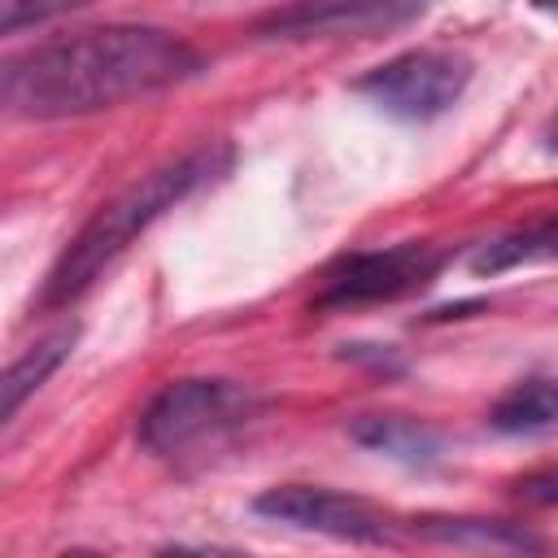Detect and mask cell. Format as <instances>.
Listing matches in <instances>:
<instances>
[{"instance_id": "cell-1", "label": "cell", "mask_w": 558, "mask_h": 558, "mask_svg": "<svg viewBox=\"0 0 558 558\" xmlns=\"http://www.w3.org/2000/svg\"><path fill=\"white\" fill-rule=\"evenodd\" d=\"M205 70V57L161 26H87L44 39L0 70V100L13 118H83L140 96L179 87Z\"/></svg>"}, {"instance_id": "cell-2", "label": "cell", "mask_w": 558, "mask_h": 558, "mask_svg": "<svg viewBox=\"0 0 558 558\" xmlns=\"http://www.w3.org/2000/svg\"><path fill=\"white\" fill-rule=\"evenodd\" d=\"M227 161H231V148L227 144H201V148H192V153H183V157L148 170L144 179H135L113 201H105L78 227V235L65 244V253L57 257V266L48 270L44 292H39V310H57V305H70L74 296H83L105 275L109 262H118L166 209H174L179 201H187Z\"/></svg>"}, {"instance_id": "cell-3", "label": "cell", "mask_w": 558, "mask_h": 558, "mask_svg": "<svg viewBox=\"0 0 558 558\" xmlns=\"http://www.w3.org/2000/svg\"><path fill=\"white\" fill-rule=\"evenodd\" d=\"M257 418V397L231 379H174L140 414V445L170 466H201Z\"/></svg>"}, {"instance_id": "cell-4", "label": "cell", "mask_w": 558, "mask_h": 558, "mask_svg": "<svg viewBox=\"0 0 558 558\" xmlns=\"http://www.w3.org/2000/svg\"><path fill=\"white\" fill-rule=\"evenodd\" d=\"M471 83V57L458 48H410L353 78V92L401 122H432L458 105Z\"/></svg>"}, {"instance_id": "cell-5", "label": "cell", "mask_w": 558, "mask_h": 558, "mask_svg": "<svg viewBox=\"0 0 558 558\" xmlns=\"http://www.w3.org/2000/svg\"><path fill=\"white\" fill-rule=\"evenodd\" d=\"M449 262V248L427 244V240H405L388 248H362L340 257L327 275L323 288L314 292V310H344V305H371V301H401L410 292H423L440 266Z\"/></svg>"}, {"instance_id": "cell-6", "label": "cell", "mask_w": 558, "mask_h": 558, "mask_svg": "<svg viewBox=\"0 0 558 558\" xmlns=\"http://www.w3.org/2000/svg\"><path fill=\"white\" fill-rule=\"evenodd\" d=\"M253 510L270 523H288L296 532H318L349 545H384L392 536L384 514L371 501L323 488V484H275L253 497Z\"/></svg>"}, {"instance_id": "cell-7", "label": "cell", "mask_w": 558, "mask_h": 558, "mask_svg": "<svg viewBox=\"0 0 558 558\" xmlns=\"http://www.w3.org/2000/svg\"><path fill=\"white\" fill-rule=\"evenodd\" d=\"M432 0H292L253 22L257 39H340L405 26Z\"/></svg>"}, {"instance_id": "cell-8", "label": "cell", "mask_w": 558, "mask_h": 558, "mask_svg": "<svg viewBox=\"0 0 558 558\" xmlns=\"http://www.w3.org/2000/svg\"><path fill=\"white\" fill-rule=\"evenodd\" d=\"M349 436L405 466H432L440 458V436L427 423L405 418V414H362L349 423Z\"/></svg>"}, {"instance_id": "cell-9", "label": "cell", "mask_w": 558, "mask_h": 558, "mask_svg": "<svg viewBox=\"0 0 558 558\" xmlns=\"http://www.w3.org/2000/svg\"><path fill=\"white\" fill-rule=\"evenodd\" d=\"M414 536L436 541V545H462V549H545V541L532 536L523 523L471 519V514H427V519H414Z\"/></svg>"}, {"instance_id": "cell-10", "label": "cell", "mask_w": 558, "mask_h": 558, "mask_svg": "<svg viewBox=\"0 0 558 558\" xmlns=\"http://www.w3.org/2000/svg\"><path fill=\"white\" fill-rule=\"evenodd\" d=\"M488 427L501 436H541L558 427V375H532L506 388L493 410Z\"/></svg>"}, {"instance_id": "cell-11", "label": "cell", "mask_w": 558, "mask_h": 558, "mask_svg": "<svg viewBox=\"0 0 558 558\" xmlns=\"http://www.w3.org/2000/svg\"><path fill=\"white\" fill-rule=\"evenodd\" d=\"M74 340H78V327H57V331H48L44 340H35V344L4 371V418H13V414L22 410V401H26L35 388H44V379L70 357Z\"/></svg>"}, {"instance_id": "cell-12", "label": "cell", "mask_w": 558, "mask_h": 558, "mask_svg": "<svg viewBox=\"0 0 558 558\" xmlns=\"http://www.w3.org/2000/svg\"><path fill=\"white\" fill-rule=\"evenodd\" d=\"M527 262H558V222H541L514 235H501L493 244H480L471 253V270L475 275H501Z\"/></svg>"}, {"instance_id": "cell-13", "label": "cell", "mask_w": 558, "mask_h": 558, "mask_svg": "<svg viewBox=\"0 0 558 558\" xmlns=\"http://www.w3.org/2000/svg\"><path fill=\"white\" fill-rule=\"evenodd\" d=\"M78 4H87V0H0V31L4 35H17L22 26L61 17V13H70Z\"/></svg>"}, {"instance_id": "cell-14", "label": "cell", "mask_w": 558, "mask_h": 558, "mask_svg": "<svg viewBox=\"0 0 558 558\" xmlns=\"http://www.w3.org/2000/svg\"><path fill=\"white\" fill-rule=\"evenodd\" d=\"M510 488H514V497H519L523 506H541V510L558 506V462H549V466H536V471L519 475Z\"/></svg>"}, {"instance_id": "cell-15", "label": "cell", "mask_w": 558, "mask_h": 558, "mask_svg": "<svg viewBox=\"0 0 558 558\" xmlns=\"http://www.w3.org/2000/svg\"><path fill=\"white\" fill-rule=\"evenodd\" d=\"M545 148L558 157V113H554V118H549V126H545Z\"/></svg>"}, {"instance_id": "cell-16", "label": "cell", "mask_w": 558, "mask_h": 558, "mask_svg": "<svg viewBox=\"0 0 558 558\" xmlns=\"http://www.w3.org/2000/svg\"><path fill=\"white\" fill-rule=\"evenodd\" d=\"M536 9H545V13H558V0H532Z\"/></svg>"}]
</instances>
